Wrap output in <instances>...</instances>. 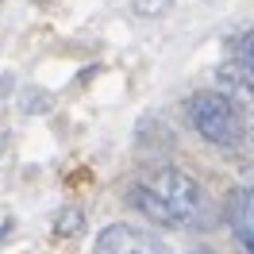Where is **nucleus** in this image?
Instances as JSON below:
<instances>
[{"mask_svg": "<svg viewBox=\"0 0 254 254\" xmlns=\"http://www.w3.org/2000/svg\"><path fill=\"white\" fill-rule=\"evenodd\" d=\"M127 200L154 223L177 227V231H204L216 223V208L208 200L204 185L185 170H174V166H166L154 177H146L143 185H135L127 192Z\"/></svg>", "mask_w": 254, "mask_h": 254, "instance_id": "1", "label": "nucleus"}, {"mask_svg": "<svg viewBox=\"0 0 254 254\" xmlns=\"http://www.w3.org/2000/svg\"><path fill=\"white\" fill-rule=\"evenodd\" d=\"M185 116H189L192 131L212 146H223V150H231V146L243 143V135H247V127H243V112L220 93V89H200V93H192L185 100Z\"/></svg>", "mask_w": 254, "mask_h": 254, "instance_id": "2", "label": "nucleus"}, {"mask_svg": "<svg viewBox=\"0 0 254 254\" xmlns=\"http://www.w3.org/2000/svg\"><path fill=\"white\" fill-rule=\"evenodd\" d=\"M93 254H170L154 231H143L135 223H108L93 243Z\"/></svg>", "mask_w": 254, "mask_h": 254, "instance_id": "3", "label": "nucleus"}, {"mask_svg": "<svg viewBox=\"0 0 254 254\" xmlns=\"http://www.w3.org/2000/svg\"><path fill=\"white\" fill-rule=\"evenodd\" d=\"M223 220H227V227H231L239 247L247 254H254V185L231 189L227 204H223Z\"/></svg>", "mask_w": 254, "mask_h": 254, "instance_id": "4", "label": "nucleus"}, {"mask_svg": "<svg viewBox=\"0 0 254 254\" xmlns=\"http://www.w3.org/2000/svg\"><path fill=\"white\" fill-rule=\"evenodd\" d=\"M216 85H220V93L227 96L243 116L254 120V73L239 62V58H231V62H223L220 69H216Z\"/></svg>", "mask_w": 254, "mask_h": 254, "instance_id": "5", "label": "nucleus"}, {"mask_svg": "<svg viewBox=\"0 0 254 254\" xmlns=\"http://www.w3.org/2000/svg\"><path fill=\"white\" fill-rule=\"evenodd\" d=\"M235 58L254 73V27H251V31H243V35L235 39Z\"/></svg>", "mask_w": 254, "mask_h": 254, "instance_id": "6", "label": "nucleus"}, {"mask_svg": "<svg viewBox=\"0 0 254 254\" xmlns=\"http://www.w3.org/2000/svg\"><path fill=\"white\" fill-rule=\"evenodd\" d=\"M170 8H174V0H135V12L139 16H162Z\"/></svg>", "mask_w": 254, "mask_h": 254, "instance_id": "7", "label": "nucleus"}, {"mask_svg": "<svg viewBox=\"0 0 254 254\" xmlns=\"http://www.w3.org/2000/svg\"><path fill=\"white\" fill-rule=\"evenodd\" d=\"M77 227H81V212H62V216L54 220V231H58V235H73Z\"/></svg>", "mask_w": 254, "mask_h": 254, "instance_id": "8", "label": "nucleus"}, {"mask_svg": "<svg viewBox=\"0 0 254 254\" xmlns=\"http://www.w3.org/2000/svg\"><path fill=\"white\" fill-rule=\"evenodd\" d=\"M189 254H216V251H208V247H192Z\"/></svg>", "mask_w": 254, "mask_h": 254, "instance_id": "9", "label": "nucleus"}, {"mask_svg": "<svg viewBox=\"0 0 254 254\" xmlns=\"http://www.w3.org/2000/svg\"><path fill=\"white\" fill-rule=\"evenodd\" d=\"M251 162H254V135H251Z\"/></svg>", "mask_w": 254, "mask_h": 254, "instance_id": "10", "label": "nucleus"}, {"mask_svg": "<svg viewBox=\"0 0 254 254\" xmlns=\"http://www.w3.org/2000/svg\"><path fill=\"white\" fill-rule=\"evenodd\" d=\"M0 4H4V0H0Z\"/></svg>", "mask_w": 254, "mask_h": 254, "instance_id": "11", "label": "nucleus"}]
</instances>
